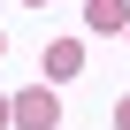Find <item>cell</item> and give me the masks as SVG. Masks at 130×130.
Here are the masks:
<instances>
[{"label": "cell", "mask_w": 130, "mask_h": 130, "mask_svg": "<svg viewBox=\"0 0 130 130\" xmlns=\"http://www.w3.org/2000/svg\"><path fill=\"white\" fill-rule=\"evenodd\" d=\"M0 130H8V100H0Z\"/></svg>", "instance_id": "obj_5"}, {"label": "cell", "mask_w": 130, "mask_h": 130, "mask_svg": "<svg viewBox=\"0 0 130 130\" xmlns=\"http://www.w3.org/2000/svg\"><path fill=\"white\" fill-rule=\"evenodd\" d=\"M115 130H130V100H122V107H115Z\"/></svg>", "instance_id": "obj_4"}, {"label": "cell", "mask_w": 130, "mask_h": 130, "mask_svg": "<svg viewBox=\"0 0 130 130\" xmlns=\"http://www.w3.org/2000/svg\"><path fill=\"white\" fill-rule=\"evenodd\" d=\"M84 23L92 31H130V0H84Z\"/></svg>", "instance_id": "obj_3"}, {"label": "cell", "mask_w": 130, "mask_h": 130, "mask_svg": "<svg viewBox=\"0 0 130 130\" xmlns=\"http://www.w3.org/2000/svg\"><path fill=\"white\" fill-rule=\"evenodd\" d=\"M0 46H8V38H0Z\"/></svg>", "instance_id": "obj_6"}, {"label": "cell", "mask_w": 130, "mask_h": 130, "mask_svg": "<svg viewBox=\"0 0 130 130\" xmlns=\"http://www.w3.org/2000/svg\"><path fill=\"white\" fill-rule=\"evenodd\" d=\"M8 122H15V130H54V122H61V100H54V92L38 84V92L8 100Z\"/></svg>", "instance_id": "obj_1"}, {"label": "cell", "mask_w": 130, "mask_h": 130, "mask_svg": "<svg viewBox=\"0 0 130 130\" xmlns=\"http://www.w3.org/2000/svg\"><path fill=\"white\" fill-rule=\"evenodd\" d=\"M77 69H84V38H54L46 46V77L61 84V77H77Z\"/></svg>", "instance_id": "obj_2"}]
</instances>
